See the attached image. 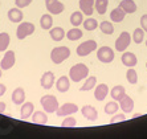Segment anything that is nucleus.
Here are the masks:
<instances>
[{"instance_id":"nucleus-1","label":"nucleus","mask_w":147,"mask_h":139,"mask_svg":"<svg viewBox=\"0 0 147 139\" xmlns=\"http://www.w3.org/2000/svg\"><path fill=\"white\" fill-rule=\"evenodd\" d=\"M88 76H89V68L85 64H81V62L72 66L70 72H69V78L74 82L82 81V80L88 78Z\"/></svg>"},{"instance_id":"nucleus-2","label":"nucleus","mask_w":147,"mask_h":139,"mask_svg":"<svg viewBox=\"0 0 147 139\" xmlns=\"http://www.w3.org/2000/svg\"><path fill=\"white\" fill-rule=\"evenodd\" d=\"M70 57V49L68 47H57L53 48L51 52V60L56 65H60Z\"/></svg>"},{"instance_id":"nucleus-3","label":"nucleus","mask_w":147,"mask_h":139,"mask_svg":"<svg viewBox=\"0 0 147 139\" xmlns=\"http://www.w3.org/2000/svg\"><path fill=\"white\" fill-rule=\"evenodd\" d=\"M40 103L42 106V109L45 110V113H56V110L60 106L58 105V99L52 94L42 95L40 99Z\"/></svg>"},{"instance_id":"nucleus-4","label":"nucleus","mask_w":147,"mask_h":139,"mask_svg":"<svg viewBox=\"0 0 147 139\" xmlns=\"http://www.w3.org/2000/svg\"><path fill=\"white\" fill-rule=\"evenodd\" d=\"M98 48V45H97V43L94 40H88V41H84L82 44H80L78 47H77V49H76V53H77V56H80V57H86L88 54H90L92 52H94Z\"/></svg>"},{"instance_id":"nucleus-5","label":"nucleus","mask_w":147,"mask_h":139,"mask_svg":"<svg viewBox=\"0 0 147 139\" xmlns=\"http://www.w3.org/2000/svg\"><path fill=\"white\" fill-rule=\"evenodd\" d=\"M34 32V25L29 21H24V23H20V25L17 27L16 31V36L19 40H24L25 37H28L29 34H32Z\"/></svg>"},{"instance_id":"nucleus-6","label":"nucleus","mask_w":147,"mask_h":139,"mask_svg":"<svg viewBox=\"0 0 147 139\" xmlns=\"http://www.w3.org/2000/svg\"><path fill=\"white\" fill-rule=\"evenodd\" d=\"M97 58L103 64H110L114 60V51L110 47H101L97 51Z\"/></svg>"},{"instance_id":"nucleus-7","label":"nucleus","mask_w":147,"mask_h":139,"mask_svg":"<svg viewBox=\"0 0 147 139\" xmlns=\"http://www.w3.org/2000/svg\"><path fill=\"white\" fill-rule=\"evenodd\" d=\"M131 43V36L129 32H122L115 40V49L118 52H125Z\"/></svg>"},{"instance_id":"nucleus-8","label":"nucleus","mask_w":147,"mask_h":139,"mask_svg":"<svg viewBox=\"0 0 147 139\" xmlns=\"http://www.w3.org/2000/svg\"><path fill=\"white\" fill-rule=\"evenodd\" d=\"M45 7L51 15H60L65 9V5L60 0H45Z\"/></svg>"},{"instance_id":"nucleus-9","label":"nucleus","mask_w":147,"mask_h":139,"mask_svg":"<svg viewBox=\"0 0 147 139\" xmlns=\"http://www.w3.org/2000/svg\"><path fill=\"white\" fill-rule=\"evenodd\" d=\"M15 62H16L15 52L13 51H7L5 54H4V57L1 58V61H0V69H1V70H8V69H11L12 66H13Z\"/></svg>"},{"instance_id":"nucleus-10","label":"nucleus","mask_w":147,"mask_h":139,"mask_svg":"<svg viewBox=\"0 0 147 139\" xmlns=\"http://www.w3.org/2000/svg\"><path fill=\"white\" fill-rule=\"evenodd\" d=\"M77 110H78V106L76 103L68 102V103H64L62 106H58V109L56 110V114H57V117H66L77 113Z\"/></svg>"},{"instance_id":"nucleus-11","label":"nucleus","mask_w":147,"mask_h":139,"mask_svg":"<svg viewBox=\"0 0 147 139\" xmlns=\"http://www.w3.org/2000/svg\"><path fill=\"white\" fill-rule=\"evenodd\" d=\"M119 106H121V109H122V111L125 113V114H130V113H133V110H134L133 98H131L130 95L125 94L119 101Z\"/></svg>"},{"instance_id":"nucleus-12","label":"nucleus","mask_w":147,"mask_h":139,"mask_svg":"<svg viewBox=\"0 0 147 139\" xmlns=\"http://www.w3.org/2000/svg\"><path fill=\"white\" fill-rule=\"evenodd\" d=\"M40 84L42 86V89H52V86L55 85V74L53 72H45L44 74L41 76Z\"/></svg>"},{"instance_id":"nucleus-13","label":"nucleus","mask_w":147,"mask_h":139,"mask_svg":"<svg viewBox=\"0 0 147 139\" xmlns=\"http://www.w3.org/2000/svg\"><path fill=\"white\" fill-rule=\"evenodd\" d=\"M121 60H122V64L125 65V66H127V68H134V66L138 64L137 56L134 53H131V52H123Z\"/></svg>"},{"instance_id":"nucleus-14","label":"nucleus","mask_w":147,"mask_h":139,"mask_svg":"<svg viewBox=\"0 0 147 139\" xmlns=\"http://www.w3.org/2000/svg\"><path fill=\"white\" fill-rule=\"evenodd\" d=\"M81 113L84 118H86L88 121H97V118H98V113H97L96 107L92 105H85L81 109Z\"/></svg>"},{"instance_id":"nucleus-15","label":"nucleus","mask_w":147,"mask_h":139,"mask_svg":"<svg viewBox=\"0 0 147 139\" xmlns=\"http://www.w3.org/2000/svg\"><path fill=\"white\" fill-rule=\"evenodd\" d=\"M80 8L82 13L89 17L94 11V0H80Z\"/></svg>"},{"instance_id":"nucleus-16","label":"nucleus","mask_w":147,"mask_h":139,"mask_svg":"<svg viewBox=\"0 0 147 139\" xmlns=\"http://www.w3.org/2000/svg\"><path fill=\"white\" fill-rule=\"evenodd\" d=\"M109 94V88L106 84H99L96 89H94V98L97 101H103L106 98V95Z\"/></svg>"},{"instance_id":"nucleus-17","label":"nucleus","mask_w":147,"mask_h":139,"mask_svg":"<svg viewBox=\"0 0 147 139\" xmlns=\"http://www.w3.org/2000/svg\"><path fill=\"white\" fill-rule=\"evenodd\" d=\"M21 109H20V118L21 119H28L32 115V113L34 110V106L32 102H23L21 103Z\"/></svg>"},{"instance_id":"nucleus-18","label":"nucleus","mask_w":147,"mask_h":139,"mask_svg":"<svg viewBox=\"0 0 147 139\" xmlns=\"http://www.w3.org/2000/svg\"><path fill=\"white\" fill-rule=\"evenodd\" d=\"M56 88H57V90L60 93H66V92H68L69 88H70V81H69V77L62 76V77L58 78L57 82H56Z\"/></svg>"},{"instance_id":"nucleus-19","label":"nucleus","mask_w":147,"mask_h":139,"mask_svg":"<svg viewBox=\"0 0 147 139\" xmlns=\"http://www.w3.org/2000/svg\"><path fill=\"white\" fill-rule=\"evenodd\" d=\"M23 17H24V15H23L20 8H17V7L11 8V9L8 11V19H9V21H12V23H21Z\"/></svg>"},{"instance_id":"nucleus-20","label":"nucleus","mask_w":147,"mask_h":139,"mask_svg":"<svg viewBox=\"0 0 147 139\" xmlns=\"http://www.w3.org/2000/svg\"><path fill=\"white\" fill-rule=\"evenodd\" d=\"M25 101V92L23 88H16L12 93V102L15 105H21Z\"/></svg>"},{"instance_id":"nucleus-21","label":"nucleus","mask_w":147,"mask_h":139,"mask_svg":"<svg viewBox=\"0 0 147 139\" xmlns=\"http://www.w3.org/2000/svg\"><path fill=\"white\" fill-rule=\"evenodd\" d=\"M125 16H126V13H125V11L121 7L114 8V9L110 12V19H111L113 23H121V21H123Z\"/></svg>"},{"instance_id":"nucleus-22","label":"nucleus","mask_w":147,"mask_h":139,"mask_svg":"<svg viewBox=\"0 0 147 139\" xmlns=\"http://www.w3.org/2000/svg\"><path fill=\"white\" fill-rule=\"evenodd\" d=\"M119 7L125 11V13H134L137 11V4L134 0H122L119 4Z\"/></svg>"},{"instance_id":"nucleus-23","label":"nucleus","mask_w":147,"mask_h":139,"mask_svg":"<svg viewBox=\"0 0 147 139\" xmlns=\"http://www.w3.org/2000/svg\"><path fill=\"white\" fill-rule=\"evenodd\" d=\"M32 121L37 125H47L48 123V115L45 111H34L32 113Z\"/></svg>"},{"instance_id":"nucleus-24","label":"nucleus","mask_w":147,"mask_h":139,"mask_svg":"<svg viewBox=\"0 0 147 139\" xmlns=\"http://www.w3.org/2000/svg\"><path fill=\"white\" fill-rule=\"evenodd\" d=\"M49 34L53 41H61L62 38L65 37V31L61 27H56V28H51L49 29Z\"/></svg>"},{"instance_id":"nucleus-25","label":"nucleus","mask_w":147,"mask_h":139,"mask_svg":"<svg viewBox=\"0 0 147 139\" xmlns=\"http://www.w3.org/2000/svg\"><path fill=\"white\" fill-rule=\"evenodd\" d=\"M125 94H126V90H125V88H123L122 85L114 86V88L111 89V92H110V95H111V98H113L114 101H117V102H119L121 98H122Z\"/></svg>"},{"instance_id":"nucleus-26","label":"nucleus","mask_w":147,"mask_h":139,"mask_svg":"<svg viewBox=\"0 0 147 139\" xmlns=\"http://www.w3.org/2000/svg\"><path fill=\"white\" fill-rule=\"evenodd\" d=\"M40 25L44 31H49L53 25V17L51 13H44L40 19Z\"/></svg>"},{"instance_id":"nucleus-27","label":"nucleus","mask_w":147,"mask_h":139,"mask_svg":"<svg viewBox=\"0 0 147 139\" xmlns=\"http://www.w3.org/2000/svg\"><path fill=\"white\" fill-rule=\"evenodd\" d=\"M65 36H66V38L70 41H77L82 37V31L78 27H74V28H72V29H69Z\"/></svg>"},{"instance_id":"nucleus-28","label":"nucleus","mask_w":147,"mask_h":139,"mask_svg":"<svg viewBox=\"0 0 147 139\" xmlns=\"http://www.w3.org/2000/svg\"><path fill=\"white\" fill-rule=\"evenodd\" d=\"M109 5V0H94V9L99 15H105Z\"/></svg>"},{"instance_id":"nucleus-29","label":"nucleus","mask_w":147,"mask_h":139,"mask_svg":"<svg viewBox=\"0 0 147 139\" xmlns=\"http://www.w3.org/2000/svg\"><path fill=\"white\" fill-rule=\"evenodd\" d=\"M82 21H84V13H82L81 11H76L70 15V24H72L73 27H78L81 25Z\"/></svg>"},{"instance_id":"nucleus-30","label":"nucleus","mask_w":147,"mask_h":139,"mask_svg":"<svg viewBox=\"0 0 147 139\" xmlns=\"http://www.w3.org/2000/svg\"><path fill=\"white\" fill-rule=\"evenodd\" d=\"M9 34L7 32H1L0 33V52H5L7 48L9 47Z\"/></svg>"},{"instance_id":"nucleus-31","label":"nucleus","mask_w":147,"mask_h":139,"mask_svg":"<svg viewBox=\"0 0 147 139\" xmlns=\"http://www.w3.org/2000/svg\"><path fill=\"white\" fill-rule=\"evenodd\" d=\"M82 24H84V28H85L86 31H94V29H97L98 28V21L96 20V19H93V17H88L86 20L82 21Z\"/></svg>"},{"instance_id":"nucleus-32","label":"nucleus","mask_w":147,"mask_h":139,"mask_svg":"<svg viewBox=\"0 0 147 139\" xmlns=\"http://www.w3.org/2000/svg\"><path fill=\"white\" fill-rule=\"evenodd\" d=\"M99 29L103 34H113L114 33V25L110 21H102L99 24Z\"/></svg>"},{"instance_id":"nucleus-33","label":"nucleus","mask_w":147,"mask_h":139,"mask_svg":"<svg viewBox=\"0 0 147 139\" xmlns=\"http://www.w3.org/2000/svg\"><path fill=\"white\" fill-rule=\"evenodd\" d=\"M126 78L127 81H129V84H131V85H135L138 82V73L137 70L134 68H129L126 72Z\"/></svg>"},{"instance_id":"nucleus-34","label":"nucleus","mask_w":147,"mask_h":139,"mask_svg":"<svg viewBox=\"0 0 147 139\" xmlns=\"http://www.w3.org/2000/svg\"><path fill=\"white\" fill-rule=\"evenodd\" d=\"M97 84V78L96 77H88V80L85 81V84L81 86V92H89V90H92L94 86H96Z\"/></svg>"},{"instance_id":"nucleus-35","label":"nucleus","mask_w":147,"mask_h":139,"mask_svg":"<svg viewBox=\"0 0 147 139\" xmlns=\"http://www.w3.org/2000/svg\"><path fill=\"white\" fill-rule=\"evenodd\" d=\"M118 110H119V106H118L117 101H110L109 103H106V106H105V113H106L107 115H113Z\"/></svg>"},{"instance_id":"nucleus-36","label":"nucleus","mask_w":147,"mask_h":139,"mask_svg":"<svg viewBox=\"0 0 147 139\" xmlns=\"http://www.w3.org/2000/svg\"><path fill=\"white\" fill-rule=\"evenodd\" d=\"M131 38H133V41L135 44H140V43L144 40V31L142 28H137V29L133 32V37Z\"/></svg>"},{"instance_id":"nucleus-37","label":"nucleus","mask_w":147,"mask_h":139,"mask_svg":"<svg viewBox=\"0 0 147 139\" xmlns=\"http://www.w3.org/2000/svg\"><path fill=\"white\" fill-rule=\"evenodd\" d=\"M61 126L62 127H76L77 126V119H74L73 117L66 115V118L62 121Z\"/></svg>"},{"instance_id":"nucleus-38","label":"nucleus","mask_w":147,"mask_h":139,"mask_svg":"<svg viewBox=\"0 0 147 139\" xmlns=\"http://www.w3.org/2000/svg\"><path fill=\"white\" fill-rule=\"evenodd\" d=\"M123 121H126V115H125V113L122 114H113V118L110 119V123H117V122H123Z\"/></svg>"},{"instance_id":"nucleus-39","label":"nucleus","mask_w":147,"mask_h":139,"mask_svg":"<svg viewBox=\"0 0 147 139\" xmlns=\"http://www.w3.org/2000/svg\"><path fill=\"white\" fill-rule=\"evenodd\" d=\"M15 4H16L17 8H25L28 7L29 4H32V0H15Z\"/></svg>"},{"instance_id":"nucleus-40","label":"nucleus","mask_w":147,"mask_h":139,"mask_svg":"<svg viewBox=\"0 0 147 139\" xmlns=\"http://www.w3.org/2000/svg\"><path fill=\"white\" fill-rule=\"evenodd\" d=\"M140 28L144 32H147V15H143V16L140 17Z\"/></svg>"},{"instance_id":"nucleus-41","label":"nucleus","mask_w":147,"mask_h":139,"mask_svg":"<svg viewBox=\"0 0 147 139\" xmlns=\"http://www.w3.org/2000/svg\"><path fill=\"white\" fill-rule=\"evenodd\" d=\"M5 92H7V86L3 85V84H0V97H3V95L5 94Z\"/></svg>"},{"instance_id":"nucleus-42","label":"nucleus","mask_w":147,"mask_h":139,"mask_svg":"<svg viewBox=\"0 0 147 139\" xmlns=\"http://www.w3.org/2000/svg\"><path fill=\"white\" fill-rule=\"evenodd\" d=\"M5 109H7L5 102H0V113H4V111H5Z\"/></svg>"},{"instance_id":"nucleus-43","label":"nucleus","mask_w":147,"mask_h":139,"mask_svg":"<svg viewBox=\"0 0 147 139\" xmlns=\"http://www.w3.org/2000/svg\"><path fill=\"white\" fill-rule=\"evenodd\" d=\"M134 118H137V117H140V113H137V114H134Z\"/></svg>"},{"instance_id":"nucleus-44","label":"nucleus","mask_w":147,"mask_h":139,"mask_svg":"<svg viewBox=\"0 0 147 139\" xmlns=\"http://www.w3.org/2000/svg\"><path fill=\"white\" fill-rule=\"evenodd\" d=\"M0 78H1V69H0Z\"/></svg>"},{"instance_id":"nucleus-45","label":"nucleus","mask_w":147,"mask_h":139,"mask_svg":"<svg viewBox=\"0 0 147 139\" xmlns=\"http://www.w3.org/2000/svg\"><path fill=\"white\" fill-rule=\"evenodd\" d=\"M146 68H147V62H146Z\"/></svg>"},{"instance_id":"nucleus-46","label":"nucleus","mask_w":147,"mask_h":139,"mask_svg":"<svg viewBox=\"0 0 147 139\" xmlns=\"http://www.w3.org/2000/svg\"><path fill=\"white\" fill-rule=\"evenodd\" d=\"M146 47H147V41H146Z\"/></svg>"}]
</instances>
